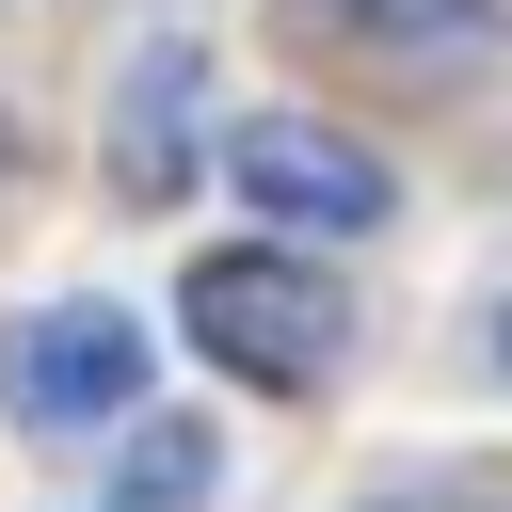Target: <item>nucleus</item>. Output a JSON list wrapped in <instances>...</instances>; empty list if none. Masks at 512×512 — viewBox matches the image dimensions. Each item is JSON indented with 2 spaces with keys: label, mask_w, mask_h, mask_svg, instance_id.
<instances>
[{
  "label": "nucleus",
  "mask_w": 512,
  "mask_h": 512,
  "mask_svg": "<svg viewBox=\"0 0 512 512\" xmlns=\"http://www.w3.org/2000/svg\"><path fill=\"white\" fill-rule=\"evenodd\" d=\"M176 304H192V352L240 368V384H320L352 352V304H336L320 256H192Z\"/></svg>",
  "instance_id": "obj_1"
},
{
  "label": "nucleus",
  "mask_w": 512,
  "mask_h": 512,
  "mask_svg": "<svg viewBox=\"0 0 512 512\" xmlns=\"http://www.w3.org/2000/svg\"><path fill=\"white\" fill-rule=\"evenodd\" d=\"M0 384H16V416H48V432H112V416L144 400V336H128L112 304H32V320H0Z\"/></svg>",
  "instance_id": "obj_2"
},
{
  "label": "nucleus",
  "mask_w": 512,
  "mask_h": 512,
  "mask_svg": "<svg viewBox=\"0 0 512 512\" xmlns=\"http://www.w3.org/2000/svg\"><path fill=\"white\" fill-rule=\"evenodd\" d=\"M224 160H240V192H256L272 224H320V240H368V224H384V160L336 144V128H304V112H256Z\"/></svg>",
  "instance_id": "obj_3"
},
{
  "label": "nucleus",
  "mask_w": 512,
  "mask_h": 512,
  "mask_svg": "<svg viewBox=\"0 0 512 512\" xmlns=\"http://www.w3.org/2000/svg\"><path fill=\"white\" fill-rule=\"evenodd\" d=\"M192 96H208V64H192V48L160 32V48L128 64V128H112V192H144V208H160V192L192 176Z\"/></svg>",
  "instance_id": "obj_4"
},
{
  "label": "nucleus",
  "mask_w": 512,
  "mask_h": 512,
  "mask_svg": "<svg viewBox=\"0 0 512 512\" xmlns=\"http://www.w3.org/2000/svg\"><path fill=\"white\" fill-rule=\"evenodd\" d=\"M336 16L384 48H496V0H336Z\"/></svg>",
  "instance_id": "obj_5"
},
{
  "label": "nucleus",
  "mask_w": 512,
  "mask_h": 512,
  "mask_svg": "<svg viewBox=\"0 0 512 512\" xmlns=\"http://www.w3.org/2000/svg\"><path fill=\"white\" fill-rule=\"evenodd\" d=\"M192 496H208V432H176V416L128 432V512H192Z\"/></svg>",
  "instance_id": "obj_6"
},
{
  "label": "nucleus",
  "mask_w": 512,
  "mask_h": 512,
  "mask_svg": "<svg viewBox=\"0 0 512 512\" xmlns=\"http://www.w3.org/2000/svg\"><path fill=\"white\" fill-rule=\"evenodd\" d=\"M384 512H432V496H384Z\"/></svg>",
  "instance_id": "obj_7"
},
{
  "label": "nucleus",
  "mask_w": 512,
  "mask_h": 512,
  "mask_svg": "<svg viewBox=\"0 0 512 512\" xmlns=\"http://www.w3.org/2000/svg\"><path fill=\"white\" fill-rule=\"evenodd\" d=\"M496 368H512V320H496Z\"/></svg>",
  "instance_id": "obj_8"
}]
</instances>
